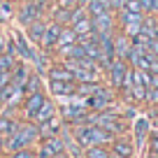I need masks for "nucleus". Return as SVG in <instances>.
I'll use <instances>...</instances> for the list:
<instances>
[{"mask_svg":"<svg viewBox=\"0 0 158 158\" xmlns=\"http://www.w3.org/2000/svg\"><path fill=\"white\" fill-rule=\"evenodd\" d=\"M40 142V130L33 121H21L16 130L5 137V153L19 151V149H33Z\"/></svg>","mask_w":158,"mask_h":158,"instance_id":"obj_1","label":"nucleus"},{"mask_svg":"<svg viewBox=\"0 0 158 158\" xmlns=\"http://www.w3.org/2000/svg\"><path fill=\"white\" fill-rule=\"evenodd\" d=\"M72 137L81 149H89V147H98V144L107 147V144L114 139V135L107 133L105 128H100V126L81 123V126H74L72 128Z\"/></svg>","mask_w":158,"mask_h":158,"instance_id":"obj_2","label":"nucleus"},{"mask_svg":"<svg viewBox=\"0 0 158 158\" xmlns=\"http://www.w3.org/2000/svg\"><path fill=\"white\" fill-rule=\"evenodd\" d=\"M10 35L14 37V44H16V58L26 60V63H33L35 56H37V47H35L33 42L26 37V33H23V30H19V28L10 30Z\"/></svg>","mask_w":158,"mask_h":158,"instance_id":"obj_3","label":"nucleus"},{"mask_svg":"<svg viewBox=\"0 0 158 158\" xmlns=\"http://www.w3.org/2000/svg\"><path fill=\"white\" fill-rule=\"evenodd\" d=\"M58 153H65V142L60 135H54V137H42L37 142V151L35 156L37 158H54Z\"/></svg>","mask_w":158,"mask_h":158,"instance_id":"obj_4","label":"nucleus"},{"mask_svg":"<svg viewBox=\"0 0 158 158\" xmlns=\"http://www.w3.org/2000/svg\"><path fill=\"white\" fill-rule=\"evenodd\" d=\"M47 100V91H35V93H26L23 95V102H21V116L23 121H33L35 112L42 107V102Z\"/></svg>","mask_w":158,"mask_h":158,"instance_id":"obj_5","label":"nucleus"},{"mask_svg":"<svg viewBox=\"0 0 158 158\" xmlns=\"http://www.w3.org/2000/svg\"><path fill=\"white\" fill-rule=\"evenodd\" d=\"M112 100H114L112 91L105 89V86L100 84L98 89H95V93L86 98V107H89L91 112H102V109H109V107H112Z\"/></svg>","mask_w":158,"mask_h":158,"instance_id":"obj_6","label":"nucleus"},{"mask_svg":"<svg viewBox=\"0 0 158 158\" xmlns=\"http://www.w3.org/2000/svg\"><path fill=\"white\" fill-rule=\"evenodd\" d=\"M14 19H16V23H19L21 28H26L30 21L44 19V16H40V12H37V7H35L33 0H19V2H16V14H14Z\"/></svg>","mask_w":158,"mask_h":158,"instance_id":"obj_7","label":"nucleus"},{"mask_svg":"<svg viewBox=\"0 0 158 158\" xmlns=\"http://www.w3.org/2000/svg\"><path fill=\"white\" fill-rule=\"evenodd\" d=\"M91 23H93V35H114L116 33V14L114 12H105V14L91 16Z\"/></svg>","mask_w":158,"mask_h":158,"instance_id":"obj_8","label":"nucleus"},{"mask_svg":"<svg viewBox=\"0 0 158 158\" xmlns=\"http://www.w3.org/2000/svg\"><path fill=\"white\" fill-rule=\"evenodd\" d=\"M60 28H63V26L49 21V23H47V28H44V35H42V40H40V44H37V49H40V51H47V54H54Z\"/></svg>","mask_w":158,"mask_h":158,"instance_id":"obj_9","label":"nucleus"},{"mask_svg":"<svg viewBox=\"0 0 158 158\" xmlns=\"http://www.w3.org/2000/svg\"><path fill=\"white\" fill-rule=\"evenodd\" d=\"M128 68L130 65L126 63V60H121V58H114L112 63L107 65L109 84H112L114 89H121V86H123V77H126V72H128Z\"/></svg>","mask_w":158,"mask_h":158,"instance_id":"obj_10","label":"nucleus"},{"mask_svg":"<svg viewBox=\"0 0 158 158\" xmlns=\"http://www.w3.org/2000/svg\"><path fill=\"white\" fill-rule=\"evenodd\" d=\"M49 84L44 86L49 91V95L54 98H70V95L77 93V81H54V79H47Z\"/></svg>","mask_w":158,"mask_h":158,"instance_id":"obj_11","label":"nucleus"},{"mask_svg":"<svg viewBox=\"0 0 158 158\" xmlns=\"http://www.w3.org/2000/svg\"><path fill=\"white\" fill-rule=\"evenodd\" d=\"M47 79H54V81H74L72 70H70L63 60H58V58L51 60L49 70H47Z\"/></svg>","mask_w":158,"mask_h":158,"instance_id":"obj_12","label":"nucleus"},{"mask_svg":"<svg viewBox=\"0 0 158 158\" xmlns=\"http://www.w3.org/2000/svg\"><path fill=\"white\" fill-rule=\"evenodd\" d=\"M58 114V107H56V102L47 95V100L42 102V107L35 112V116H33V123L35 126H42V123H47V121H51V118Z\"/></svg>","mask_w":158,"mask_h":158,"instance_id":"obj_13","label":"nucleus"},{"mask_svg":"<svg viewBox=\"0 0 158 158\" xmlns=\"http://www.w3.org/2000/svg\"><path fill=\"white\" fill-rule=\"evenodd\" d=\"M112 149H109V153H114V156H118V158H133V153H135V147H133V142L130 139H126V137H114L112 142Z\"/></svg>","mask_w":158,"mask_h":158,"instance_id":"obj_14","label":"nucleus"},{"mask_svg":"<svg viewBox=\"0 0 158 158\" xmlns=\"http://www.w3.org/2000/svg\"><path fill=\"white\" fill-rule=\"evenodd\" d=\"M47 23H49V19H35V21H30V23L23 28L26 37H28V40L33 42L35 47L40 44V40H42V35H44V28H47Z\"/></svg>","mask_w":158,"mask_h":158,"instance_id":"obj_15","label":"nucleus"},{"mask_svg":"<svg viewBox=\"0 0 158 158\" xmlns=\"http://www.w3.org/2000/svg\"><path fill=\"white\" fill-rule=\"evenodd\" d=\"M21 123V118L14 116V112H10V109H2V114H0V137H7V135H12L16 130V126Z\"/></svg>","mask_w":158,"mask_h":158,"instance_id":"obj_16","label":"nucleus"},{"mask_svg":"<svg viewBox=\"0 0 158 158\" xmlns=\"http://www.w3.org/2000/svg\"><path fill=\"white\" fill-rule=\"evenodd\" d=\"M130 47H133V42H130L128 35L114 33V58L126 60V58H128V54H130Z\"/></svg>","mask_w":158,"mask_h":158,"instance_id":"obj_17","label":"nucleus"},{"mask_svg":"<svg viewBox=\"0 0 158 158\" xmlns=\"http://www.w3.org/2000/svg\"><path fill=\"white\" fill-rule=\"evenodd\" d=\"M28 74H30V63H26V60H16L14 63V68H12V81H14L16 86H23V81L28 79Z\"/></svg>","mask_w":158,"mask_h":158,"instance_id":"obj_18","label":"nucleus"},{"mask_svg":"<svg viewBox=\"0 0 158 158\" xmlns=\"http://www.w3.org/2000/svg\"><path fill=\"white\" fill-rule=\"evenodd\" d=\"M44 77H40L37 72H33V68H30V74H28V79L23 81V86H21V91L23 93H35V91H47L44 89Z\"/></svg>","mask_w":158,"mask_h":158,"instance_id":"obj_19","label":"nucleus"},{"mask_svg":"<svg viewBox=\"0 0 158 158\" xmlns=\"http://www.w3.org/2000/svg\"><path fill=\"white\" fill-rule=\"evenodd\" d=\"M37 130H40V139H42V137H54V135H60V130H63V121H60L58 116H54L51 121L37 126Z\"/></svg>","mask_w":158,"mask_h":158,"instance_id":"obj_20","label":"nucleus"},{"mask_svg":"<svg viewBox=\"0 0 158 158\" xmlns=\"http://www.w3.org/2000/svg\"><path fill=\"white\" fill-rule=\"evenodd\" d=\"M16 14V2L14 0H0V26L5 28L7 23H12Z\"/></svg>","mask_w":158,"mask_h":158,"instance_id":"obj_21","label":"nucleus"},{"mask_svg":"<svg viewBox=\"0 0 158 158\" xmlns=\"http://www.w3.org/2000/svg\"><path fill=\"white\" fill-rule=\"evenodd\" d=\"M70 28L74 30V35H77V42L81 37H89V35H93V23H91V16L86 14L84 19H79V21H74Z\"/></svg>","mask_w":158,"mask_h":158,"instance_id":"obj_22","label":"nucleus"},{"mask_svg":"<svg viewBox=\"0 0 158 158\" xmlns=\"http://www.w3.org/2000/svg\"><path fill=\"white\" fill-rule=\"evenodd\" d=\"M105 12H112L107 0H89V5H86V14L89 16H98V14H105Z\"/></svg>","mask_w":158,"mask_h":158,"instance_id":"obj_23","label":"nucleus"},{"mask_svg":"<svg viewBox=\"0 0 158 158\" xmlns=\"http://www.w3.org/2000/svg\"><path fill=\"white\" fill-rule=\"evenodd\" d=\"M72 42H77V35H74V30L70 28V26L60 28V33H58V42H56V49H60V47H68V44H72ZM56 49H54V51H56Z\"/></svg>","mask_w":158,"mask_h":158,"instance_id":"obj_24","label":"nucleus"},{"mask_svg":"<svg viewBox=\"0 0 158 158\" xmlns=\"http://www.w3.org/2000/svg\"><path fill=\"white\" fill-rule=\"evenodd\" d=\"M84 158H109V149L98 144V147H89L84 149Z\"/></svg>","mask_w":158,"mask_h":158,"instance_id":"obj_25","label":"nucleus"},{"mask_svg":"<svg viewBox=\"0 0 158 158\" xmlns=\"http://www.w3.org/2000/svg\"><path fill=\"white\" fill-rule=\"evenodd\" d=\"M147 133H149V121L147 118H137V121H135V139H137V142H144Z\"/></svg>","mask_w":158,"mask_h":158,"instance_id":"obj_26","label":"nucleus"},{"mask_svg":"<svg viewBox=\"0 0 158 158\" xmlns=\"http://www.w3.org/2000/svg\"><path fill=\"white\" fill-rule=\"evenodd\" d=\"M121 10L126 12H137V14H144L142 12V5H139V0H123V7Z\"/></svg>","mask_w":158,"mask_h":158,"instance_id":"obj_27","label":"nucleus"},{"mask_svg":"<svg viewBox=\"0 0 158 158\" xmlns=\"http://www.w3.org/2000/svg\"><path fill=\"white\" fill-rule=\"evenodd\" d=\"M7 158H35V151L33 149H19V151L7 153Z\"/></svg>","mask_w":158,"mask_h":158,"instance_id":"obj_28","label":"nucleus"},{"mask_svg":"<svg viewBox=\"0 0 158 158\" xmlns=\"http://www.w3.org/2000/svg\"><path fill=\"white\" fill-rule=\"evenodd\" d=\"M86 16V7H72V14H70V26L74 23V21H79V19H84Z\"/></svg>","mask_w":158,"mask_h":158,"instance_id":"obj_29","label":"nucleus"},{"mask_svg":"<svg viewBox=\"0 0 158 158\" xmlns=\"http://www.w3.org/2000/svg\"><path fill=\"white\" fill-rule=\"evenodd\" d=\"M5 42H7V30L0 26V54L5 51Z\"/></svg>","mask_w":158,"mask_h":158,"instance_id":"obj_30","label":"nucleus"},{"mask_svg":"<svg viewBox=\"0 0 158 158\" xmlns=\"http://www.w3.org/2000/svg\"><path fill=\"white\" fill-rule=\"evenodd\" d=\"M107 2H109V10L112 12H118L121 7H123V0H107Z\"/></svg>","mask_w":158,"mask_h":158,"instance_id":"obj_31","label":"nucleus"},{"mask_svg":"<svg viewBox=\"0 0 158 158\" xmlns=\"http://www.w3.org/2000/svg\"><path fill=\"white\" fill-rule=\"evenodd\" d=\"M151 153H158V135L151 137Z\"/></svg>","mask_w":158,"mask_h":158,"instance_id":"obj_32","label":"nucleus"},{"mask_svg":"<svg viewBox=\"0 0 158 158\" xmlns=\"http://www.w3.org/2000/svg\"><path fill=\"white\" fill-rule=\"evenodd\" d=\"M0 153H5V137H0Z\"/></svg>","mask_w":158,"mask_h":158,"instance_id":"obj_33","label":"nucleus"},{"mask_svg":"<svg viewBox=\"0 0 158 158\" xmlns=\"http://www.w3.org/2000/svg\"><path fill=\"white\" fill-rule=\"evenodd\" d=\"M77 5L79 7H86V5H89V0H77Z\"/></svg>","mask_w":158,"mask_h":158,"instance_id":"obj_34","label":"nucleus"},{"mask_svg":"<svg viewBox=\"0 0 158 158\" xmlns=\"http://www.w3.org/2000/svg\"><path fill=\"white\" fill-rule=\"evenodd\" d=\"M149 158H158V153H149Z\"/></svg>","mask_w":158,"mask_h":158,"instance_id":"obj_35","label":"nucleus"},{"mask_svg":"<svg viewBox=\"0 0 158 158\" xmlns=\"http://www.w3.org/2000/svg\"><path fill=\"white\" fill-rule=\"evenodd\" d=\"M2 109H5V105H2V102H0V114H2Z\"/></svg>","mask_w":158,"mask_h":158,"instance_id":"obj_36","label":"nucleus"},{"mask_svg":"<svg viewBox=\"0 0 158 158\" xmlns=\"http://www.w3.org/2000/svg\"><path fill=\"white\" fill-rule=\"evenodd\" d=\"M109 158H118V156H114V153H109Z\"/></svg>","mask_w":158,"mask_h":158,"instance_id":"obj_37","label":"nucleus"},{"mask_svg":"<svg viewBox=\"0 0 158 158\" xmlns=\"http://www.w3.org/2000/svg\"><path fill=\"white\" fill-rule=\"evenodd\" d=\"M0 158H5V156H2V153H0Z\"/></svg>","mask_w":158,"mask_h":158,"instance_id":"obj_38","label":"nucleus"},{"mask_svg":"<svg viewBox=\"0 0 158 158\" xmlns=\"http://www.w3.org/2000/svg\"><path fill=\"white\" fill-rule=\"evenodd\" d=\"M14 2H16V0H14Z\"/></svg>","mask_w":158,"mask_h":158,"instance_id":"obj_39","label":"nucleus"},{"mask_svg":"<svg viewBox=\"0 0 158 158\" xmlns=\"http://www.w3.org/2000/svg\"><path fill=\"white\" fill-rule=\"evenodd\" d=\"M35 158H37V156H35Z\"/></svg>","mask_w":158,"mask_h":158,"instance_id":"obj_40","label":"nucleus"},{"mask_svg":"<svg viewBox=\"0 0 158 158\" xmlns=\"http://www.w3.org/2000/svg\"><path fill=\"white\" fill-rule=\"evenodd\" d=\"M156 16H158V14H156Z\"/></svg>","mask_w":158,"mask_h":158,"instance_id":"obj_41","label":"nucleus"}]
</instances>
